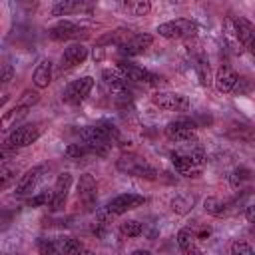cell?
Segmentation results:
<instances>
[{
	"label": "cell",
	"mask_w": 255,
	"mask_h": 255,
	"mask_svg": "<svg viewBox=\"0 0 255 255\" xmlns=\"http://www.w3.org/2000/svg\"><path fill=\"white\" fill-rule=\"evenodd\" d=\"M46 171H48V165H44V163L30 167L24 175H20V179H18V183L14 187V193L20 195V197H24V195H30L32 191H36V187L46 177Z\"/></svg>",
	"instance_id": "cell-9"
},
{
	"label": "cell",
	"mask_w": 255,
	"mask_h": 255,
	"mask_svg": "<svg viewBox=\"0 0 255 255\" xmlns=\"http://www.w3.org/2000/svg\"><path fill=\"white\" fill-rule=\"evenodd\" d=\"M70 187H72V173L64 171L56 177V183H54V197H52V203H50V209L52 211H62L66 201H68V193H70Z\"/></svg>",
	"instance_id": "cell-16"
},
{
	"label": "cell",
	"mask_w": 255,
	"mask_h": 255,
	"mask_svg": "<svg viewBox=\"0 0 255 255\" xmlns=\"http://www.w3.org/2000/svg\"><path fill=\"white\" fill-rule=\"evenodd\" d=\"M12 78H14V68H12L8 62H4V64H2V76H0L2 84H8Z\"/></svg>",
	"instance_id": "cell-36"
},
{
	"label": "cell",
	"mask_w": 255,
	"mask_h": 255,
	"mask_svg": "<svg viewBox=\"0 0 255 255\" xmlns=\"http://www.w3.org/2000/svg\"><path fill=\"white\" fill-rule=\"evenodd\" d=\"M120 233L124 237H139L143 233V223H139L137 219H128L120 223Z\"/></svg>",
	"instance_id": "cell-31"
},
{
	"label": "cell",
	"mask_w": 255,
	"mask_h": 255,
	"mask_svg": "<svg viewBox=\"0 0 255 255\" xmlns=\"http://www.w3.org/2000/svg\"><path fill=\"white\" fill-rule=\"evenodd\" d=\"M251 169H247V167H235L233 171H231V175H229V183H231V187H243V183H247V181H251Z\"/></svg>",
	"instance_id": "cell-32"
},
{
	"label": "cell",
	"mask_w": 255,
	"mask_h": 255,
	"mask_svg": "<svg viewBox=\"0 0 255 255\" xmlns=\"http://www.w3.org/2000/svg\"><path fill=\"white\" fill-rule=\"evenodd\" d=\"M197 203V197L189 191H183V193H177L173 199H171V209L177 213V215H185L193 209V205Z\"/></svg>",
	"instance_id": "cell-26"
},
{
	"label": "cell",
	"mask_w": 255,
	"mask_h": 255,
	"mask_svg": "<svg viewBox=\"0 0 255 255\" xmlns=\"http://www.w3.org/2000/svg\"><path fill=\"white\" fill-rule=\"evenodd\" d=\"M143 203H145V197L139 195V193H120V195H116L114 199H110V201L106 203V207H102V209L96 213V219L110 223L114 217L124 215V213H128V211H133V209L141 207Z\"/></svg>",
	"instance_id": "cell-2"
},
{
	"label": "cell",
	"mask_w": 255,
	"mask_h": 255,
	"mask_svg": "<svg viewBox=\"0 0 255 255\" xmlns=\"http://www.w3.org/2000/svg\"><path fill=\"white\" fill-rule=\"evenodd\" d=\"M195 131H197V124L191 118H177L165 126V137L175 143L195 139Z\"/></svg>",
	"instance_id": "cell-6"
},
{
	"label": "cell",
	"mask_w": 255,
	"mask_h": 255,
	"mask_svg": "<svg viewBox=\"0 0 255 255\" xmlns=\"http://www.w3.org/2000/svg\"><path fill=\"white\" fill-rule=\"evenodd\" d=\"M50 82H52V62L48 58H44L38 62V66L32 72V84L38 90H44L50 86Z\"/></svg>",
	"instance_id": "cell-20"
},
{
	"label": "cell",
	"mask_w": 255,
	"mask_h": 255,
	"mask_svg": "<svg viewBox=\"0 0 255 255\" xmlns=\"http://www.w3.org/2000/svg\"><path fill=\"white\" fill-rule=\"evenodd\" d=\"M78 201L86 211H92L96 207V199H98V183L94 179V175L90 173H82L78 179Z\"/></svg>",
	"instance_id": "cell-11"
},
{
	"label": "cell",
	"mask_w": 255,
	"mask_h": 255,
	"mask_svg": "<svg viewBox=\"0 0 255 255\" xmlns=\"http://www.w3.org/2000/svg\"><path fill=\"white\" fill-rule=\"evenodd\" d=\"M231 253L233 255H251L253 253V247L249 243H245V241H235L231 245Z\"/></svg>",
	"instance_id": "cell-35"
},
{
	"label": "cell",
	"mask_w": 255,
	"mask_h": 255,
	"mask_svg": "<svg viewBox=\"0 0 255 255\" xmlns=\"http://www.w3.org/2000/svg\"><path fill=\"white\" fill-rule=\"evenodd\" d=\"M86 58H88V48L84 44H80V42L70 44L60 56V72H68V70L84 64Z\"/></svg>",
	"instance_id": "cell-14"
},
{
	"label": "cell",
	"mask_w": 255,
	"mask_h": 255,
	"mask_svg": "<svg viewBox=\"0 0 255 255\" xmlns=\"http://www.w3.org/2000/svg\"><path fill=\"white\" fill-rule=\"evenodd\" d=\"M203 209H205V213H209V215H213V217H221V215L227 213L229 203L223 201V199H219V197H207V199L203 201Z\"/></svg>",
	"instance_id": "cell-28"
},
{
	"label": "cell",
	"mask_w": 255,
	"mask_h": 255,
	"mask_svg": "<svg viewBox=\"0 0 255 255\" xmlns=\"http://www.w3.org/2000/svg\"><path fill=\"white\" fill-rule=\"evenodd\" d=\"M94 88V78L92 76H84L80 80H74L70 82L64 92H62V100L68 104V106H80L92 92Z\"/></svg>",
	"instance_id": "cell-7"
},
{
	"label": "cell",
	"mask_w": 255,
	"mask_h": 255,
	"mask_svg": "<svg viewBox=\"0 0 255 255\" xmlns=\"http://www.w3.org/2000/svg\"><path fill=\"white\" fill-rule=\"evenodd\" d=\"M151 102L155 108L163 112H187L189 110V98L179 92H155L151 96Z\"/></svg>",
	"instance_id": "cell-8"
},
{
	"label": "cell",
	"mask_w": 255,
	"mask_h": 255,
	"mask_svg": "<svg viewBox=\"0 0 255 255\" xmlns=\"http://www.w3.org/2000/svg\"><path fill=\"white\" fill-rule=\"evenodd\" d=\"M38 100H40L38 90H24L22 96L18 98L16 106H14L8 114H4V124H8L10 120H20V118H24V116L32 110V106H34Z\"/></svg>",
	"instance_id": "cell-15"
},
{
	"label": "cell",
	"mask_w": 255,
	"mask_h": 255,
	"mask_svg": "<svg viewBox=\"0 0 255 255\" xmlns=\"http://www.w3.org/2000/svg\"><path fill=\"white\" fill-rule=\"evenodd\" d=\"M120 6L131 18H141V16H147L151 12L149 0H120Z\"/></svg>",
	"instance_id": "cell-23"
},
{
	"label": "cell",
	"mask_w": 255,
	"mask_h": 255,
	"mask_svg": "<svg viewBox=\"0 0 255 255\" xmlns=\"http://www.w3.org/2000/svg\"><path fill=\"white\" fill-rule=\"evenodd\" d=\"M102 80L108 86V90H114V88H120V86H128V76L124 74V70L120 66L118 68H106L102 72Z\"/></svg>",
	"instance_id": "cell-27"
},
{
	"label": "cell",
	"mask_w": 255,
	"mask_h": 255,
	"mask_svg": "<svg viewBox=\"0 0 255 255\" xmlns=\"http://www.w3.org/2000/svg\"><path fill=\"white\" fill-rule=\"evenodd\" d=\"M64 153H66V157H70V159H84V157H88V155H94L92 149H90L84 141L70 143V145L64 149Z\"/></svg>",
	"instance_id": "cell-29"
},
{
	"label": "cell",
	"mask_w": 255,
	"mask_h": 255,
	"mask_svg": "<svg viewBox=\"0 0 255 255\" xmlns=\"http://www.w3.org/2000/svg\"><path fill=\"white\" fill-rule=\"evenodd\" d=\"M14 177H16V165H14V167H8V165H6V161H4V163H2V175H0V179H2V181H0V185L6 189Z\"/></svg>",
	"instance_id": "cell-34"
},
{
	"label": "cell",
	"mask_w": 255,
	"mask_h": 255,
	"mask_svg": "<svg viewBox=\"0 0 255 255\" xmlns=\"http://www.w3.org/2000/svg\"><path fill=\"white\" fill-rule=\"evenodd\" d=\"M235 30H237V38H239L243 50H247L251 56H255V24H251L243 16H237Z\"/></svg>",
	"instance_id": "cell-17"
},
{
	"label": "cell",
	"mask_w": 255,
	"mask_h": 255,
	"mask_svg": "<svg viewBox=\"0 0 255 255\" xmlns=\"http://www.w3.org/2000/svg\"><path fill=\"white\" fill-rule=\"evenodd\" d=\"M245 217H247L249 223H255V203H249L245 207Z\"/></svg>",
	"instance_id": "cell-38"
},
{
	"label": "cell",
	"mask_w": 255,
	"mask_h": 255,
	"mask_svg": "<svg viewBox=\"0 0 255 255\" xmlns=\"http://www.w3.org/2000/svg\"><path fill=\"white\" fill-rule=\"evenodd\" d=\"M118 66L124 70V74L128 76L129 82L143 84V86H151V88H155V86L161 84V78H159L157 74H153V72H149V70H145V68H141V66H137V64H131V62H128V60H120Z\"/></svg>",
	"instance_id": "cell-10"
},
{
	"label": "cell",
	"mask_w": 255,
	"mask_h": 255,
	"mask_svg": "<svg viewBox=\"0 0 255 255\" xmlns=\"http://www.w3.org/2000/svg\"><path fill=\"white\" fill-rule=\"evenodd\" d=\"M16 2H20V4H28L30 0H16Z\"/></svg>",
	"instance_id": "cell-39"
},
{
	"label": "cell",
	"mask_w": 255,
	"mask_h": 255,
	"mask_svg": "<svg viewBox=\"0 0 255 255\" xmlns=\"http://www.w3.org/2000/svg\"><path fill=\"white\" fill-rule=\"evenodd\" d=\"M96 6V0H60L52 6L50 14L60 18V16H72V14H88Z\"/></svg>",
	"instance_id": "cell-12"
},
{
	"label": "cell",
	"mask_w": 255,
	"mask_h": 255,
	"mask_svg": "<svg viewBox=\"0 0 255 255\" xmlns=\"http://www.w3.org/2000/svg\"><path fill=\"white\" fill-rule=\"evenodd\" d=\"M237 80H239V76L231 66H221L215 74V88L221 94H229V92H233Z\"/></svg>",
	"instance_id": "cell-19"
},
{
	"label": "cell",
	"mask_w": 255,
	"mask_h": 255,
	"mask_svg": "<svg viewBox=\"0 0 255 255\" xmlns=\"http://www.w3.org/2000/svg\"><path fill=\"white\" fill-rule=\"evenodd\" d=\"M116 167L126 173V175H131V177H141V179H157V169L145 161L143 157L139 155H133V153H128V155H122L118 161H116Z\"/></svg>",
	"instance_id": "cell-3"
},
{
	"label": "cell",
	"mask_w": 255,
	"mask_h": 255,
	"mask_svg": "<svg viewBox=\"0 0 255 255\" xmlns=\"http://www.w3.org/2000/svg\"><path fill=\"white\" fill-rule=\"evenodd\" d=\"M52 197H54V191H42V193H36L28 199V205L30 207H42V205H50L52 203Z\"/></svg>",
	"instance_id": "cell-33"
},
{
	"label": "cell",
	"mask_w": 255,
	"mask_h": 255,
	"mask_svg": "<svg viewBox=\"0 0 255 255\" xmlns=\"http://www.w3.org/2000/svg\"><path fill=\"white\" fill-rule=\"evenodd\" d=\"M195 74H197V80L201 86H209L211 82V74H209V62L205 56H199L195 60Z\"/></svg>",
	"instance_id": "cell-30"
},
{
	"label": "cell",
	"mask_w": 255,
	"mask_h": 255,
	"mask_svg": "<svg viewBox=\"0 0 255 255\" xmlns=\"http://www.w3.org/2000/svg\"><path fill=\"white\" fill-rule=\"evenodd\" d=\"M171 165L183 177H197L205 163V151L197 141H181L171 151Z\"/></svg>",
	"instance_id": "cell-1"
},
{
	"label": "cell",
	"mask_w": 255,
	"mask_h": 255,
	"mask_svg": "<svg viewBox=\"0 0 255 255\" xmlns=\"http://www.w3.org/2000/svg\"><path fill=\"white\" fill-rule=\"evenodd\" d=\"M177 245L183 253H199V247H197V235H195V229L193 227H181L177 231Z\"/></svg>",
	"instance_id": "cell-22"
},
{
	"label": "cell",
	"mask_w": 255,
	"mask_h": 255,
	"mask_svg": "<svg viewBox=\"0 0 255 255\" xmlns=\"http://www.w3.org/2000/svg\"><path fill=\"white\" fill-rule=\"evenodd\" d=\"M251 233H253V235H255V223H253V227H251Z\"/></svg>",
	"instance_id": "cell-40"
},
{
	"label": "cell",
	"mask_w": 255,
	"mask_h": 255,
	"mask_svg": "<svg viewBox=\"0 0 255 255\" xmlns=\"http://www.w3.org/2000/svg\"><path fill=\"white\" fill-rule=\"evenodd\" d=\"M48 36L54 42H64V40H80V38H86L88 32L84 28H80L78 24L70 22V20H60L58 24H54L48 30Z\"/></svg>",
	"instance_id": "cell-13"
},
{
	"label": "cell",
	"mask_w": 255,
	"mask_h": 255,
	"mask_svg": "<svg viewBox=\"0 0 255 255\" xmlns=\"http://www.w3.org/2000/svg\"><path fill=\"white\" fill-rule=\"evenodd\" d=\"M44 128L40 122H34V124H24V126H18L16 129L10 131V135L6 137V145L8 149H20V147H28L32 145L40 135H42Z\"/></svg>",
	"instance_id": "cell-5"
},
{
	"label": "cell",
	"mask_w": 255,
	"mask_h": 255,
	"mask_svg": "<svg viewBox=\"0 0 255 255\" xmlns=\"http://www.w3.org/2000/svg\"><path fill=\"white\" fill-rule=\"evenodd\" d=\"M52 245H54V253H68V255H74V253H82L86 251L84 245L74 239V237H56L52 239Z\"/></svg>",
	"instance_id": "cell-25"
},
{
	"label": "cell",
	"mask_w": 255,
	"mask_h": 255,
	"mask_svg": "<svg viewBox=\"0 0 255 255\" xmlns=\"http://www.w3.org/2000/svg\"><path fill=\"white\" fill-rule=\"evenodd\" d=\"M151 44H153V36L139 32V34H131L129 40H128L120 50H122L126 56H139V54H143Z\"/></svg>",
	"instance_id": "cell-18"
},
{
	"label": "cell",
	"mask_w": 255,
	"mask_h": 255,
	"mask_svg": "<svg viewBox=\"0 0 255 255\" xmlns=\"http://www.w3.org/2000/svg\"><path fill=\"white\" fill-rule=\"evenodd\" d=\"M249 88H251V84L247 82V78H239L237 84H235V88H233V92H237V94H247Z\"/></svg>",
	"instance_id": "cell-37"
},
{
	"label": "cell",
	"mask_w": 255,
	"mask_h": 255,
	"mask_svg": "<svg viewBox=\"0 0 255 255\" xmlns=\"http://www.w3.org/2000/svg\"><path fill=\"white\" fill-rule=\"evenodd\" d=\"M155 32L165 40H187L199 32V26H197V22H193L189 18H175V20L159 24Z\"/></svg>",
	"instance_id": "cell-4"
},
{
	"label": "cell",
	"mask_w": 255,
	"mask_h": 255,
	"mask_svg": "<svg viewBox=\"0 0 255 255\" xmlns=\"http://www.w3.org/2000/svg\"><path fill=\"white\" fill-rule=\"evenodd\" d=\"M223 40H225V44H227V48H231L233 52H241L243 50V46H241V42H239V38H237V30H235V18L233 16H227L225 20H223Z\"/></svg>",
	"instance_id": "cell-24"
},
{
	"label": "cell",
	"mask_w": 255,
	"mask_h": 255,
	"mask_svg": "<svg viewBox=\"0 0 255 255\" xmlns=\"http://www.w3.org/2000/svg\"><path fill=\"white\" fill-rule=\"evenodd\" d=\"M131 34H133V32L128 30V28H116V30L106 32L104 36H100V38L96 40V44H98L100 48H102V46H118V48H122V46L129 40Z\"/></svg>",
	"instance_id": "cell-21"
}]
</instances>
